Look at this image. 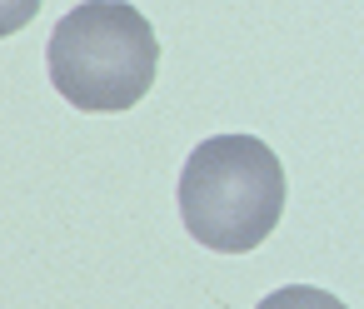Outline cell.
Masks as SVG:
<instances>
[{
	"mask_svg": "<svg viewBox=\"0 0 364 309\" xmlns=\"http://www.w3.org/2000/svg\"><path fill=\"white\" fill-rule=\"evenodd\" d=\"M284 215V165L255 135H210L180 170V219L220 254H245Z\"/></svg>",
	"mask_w": 364,
	"mask_h": 309,
	"instance_id": "cell-1",
	"label": "cell"
},
{
	"mask_svg": "<svg viewBox=\"0 0 364 309\" xmlns=\"http://www.w3.org/2000/svg\"><path fill=\"white\" fill-rule=\"evenodd\" d=\"M160 40L130 0H85L55 21L46 45L50 85L85 115H120L155 85Z\"/></svg>",
	"mask_w": 364,
	"mask_h": 309,
	"instance_id": "cell-2",
	"label": "cell"
},
{
	"mask_svg": "<svg viewBox=\"0 0 364 309\" xmlns=\"http://www.w3.org/2000/svg\"><path fill=\"white\" fill-rule=\"evenodd\" d=\"M255 309H344L329 289H314V284H284L274 294H264Z\"/></svg>",
	"mask_w": 364,
	"mask_h": 309,
	"instance_id": "cell-3",
	"label": "cell"
}]
</instances>
